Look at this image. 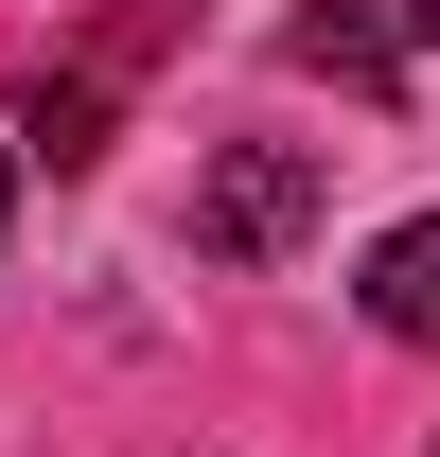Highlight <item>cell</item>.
I'll use <instances>...</instances> for the list:
<instances>
[{"label":"cell","mask_w":440,"mask_h":457,"mask_svg":"<svg viewBox=\"0 0 440 457\" xmlns=\"http://www.w3.org/2000/svg\"><path fill=\"white\" fill-rule=\"evenodd\" d=\"M317 212H334V159H317V141H229V159L194 176V246H212V264H282Z\"/></svg>","instance_id":"cell-1"},{"label":"cell","mask_w":440,"mask_h":457,"mask_svg":"<svg viewBox=\"0 0 440 457\" xmlns=\"http://www.w3.org/2000/svg\"><path fill=\"white\" fill-rule=\"evenodd\" d=\"M282 54L334 71V88H387V71L440 54V0H387V18H352V0H334V18H282Z\"/></svg>","instance_id":"cell-2"},{"label":"cell","mask_w":440,"mask_h":457,"mask_svg":"<svg viewBox=\"0 0 440 457\" xmlns=\"http://www.w3.org/2000/svg\"><path fill=\"white\" fill-rule=\"evenodd\" d=\"M352 299H370V335L440 352V212H405V228H387V246H370V282H352Z\"/></svg>","instance_id":"cell-3"},{"label":"cell","mask_w":440,"mask_h":457,"mask_svg":"<svg viewBox=\"0 0 440 457\" xmlns=\"http://www.w3.org/2000/svg\"><path fill=\"white\" fill-rule=\"evenodd\" d=\"M18 123H36V159H54V176H89V159H106V71H36V106H18Z\"/></svg>","instance_id":"cell-4"},{"label":"cell","mask_w":440,"mask_h":457,"mask_svg":"<svg viewBox=\"0 0 440 457\" xmlns=\"http://www.w3.org/2000/svg\"><path fill=\"white\" fill-rule=\"evenodd\" d=\"M0 228H18V159H0Z\"/></svg>","instance_id":"cell-5"}]
</instances>
